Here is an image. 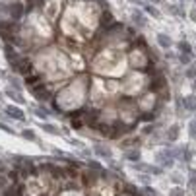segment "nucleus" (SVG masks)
Wrapping results in <instances>:
<instances>
[{
  "mask_svg": "<svg viewBox=\"0 0 196 196\" xmlns=\"http://www.w3.org/2000/svg\"><path fill=\"white\" fill-rule=\"evenodd\" d=\"M155 157H157V163H159V165H163V167H173V163H175V154H173V150H171V148H167V150H159Z\"/></svg>",
  "mask_w": 196,
  "mask_h": 196,
  "instance_id": "obj_1",
  "label": "nucleus"
},
{
  "mask_svg": "<svg viewBox=\"0 0 196 196\" xmlns=\"http://www.w3.org/2000/svg\"><path fill=\"white\" fill-rule=\"evenodd\" d=\"M6 115L12 117V119H16V120H24V119H25L24 111H21L20 107H14V105H8V107H6Z\"/></svg>",
  "mask_w": 196,
  "mask_h": 196,
  "instance_id": "obj_2",
  "label": "nucleus"
},
{
  "mask_svg": "<svg viewBox=\"0 0 196 196\" xmlns=\"http://www.w3.org/2000/svg\"><path fill=\"white\" fill-rule=\"evenodd\" d=\"M157 43H159V47L161 49H171L173 47V41L169 35H165V33H157Z\"/></svg>",
  "mask_w": 196,
  "mask_h": 196,
  "instance_id": "obj_3",
  "label": "nucleus"
},
{
  "mask_svg": "<svg viewBox=\"0 0 196 196\" xmlns=\"http://www.w3.org/2000/svg\"><path fill=\"white\" fill-rule=\"evenodd\" d=\"M132 20H134V24H136L138 27H144V25H146V18H144V14H142L140 10H134Z\"/></svg>",
  "mask_w": 196,
  "mask_h": 196,
  "instance_id": "obj_4",
  "label": "nucleus"
},
{
  "mask_svg": "<svg viewBox=\"0 0 196 196\" xmlns=\"http://www.w3.org/2000/svg\"><path fill=\"white\" fill-rule=\"evenodd\" d=\"M10 12H12V18L14 20H20L21 14H24V6H21V4H12L10 6Z\"/></svg>",
  "mask_w": 196,
  "mask_h": 196,
  "instance_id": "obj_5",
  "label": "nucleus"
},
{
  "mask_svg": "<svg viewBox=\"0 0 196 196\" xmlns=\"http://www.w3.org/2000/svg\"><path fill=\"white\" fill-rule=\"evenodd\" d=\"M95 154L101 155V157H111V150H109L107 146H101V144H97V146H95Z\"/></svg>",
  "mask_w": 196,
  "mask_h": 196,
  "instance_id": "obj_6",
  "label": "nucleus"
},
{
  "mask_svg": "<svg viewBox=\"0 0 196 196\" xmlns=\"http://www.w3.org/2000/svg\"><path fill=\"white\" fill-rule=\"evenodd\" d=\"M177 136H179V126L173 124V126L169 128V132H167V140H169V142H175Z\"/></svg>",
  "mask_w": 196,
  "mask_h": 196,
  "instance_id": "obj_7",
  "label": "nucleus"
},
{
  "mask_svg": "<svg viewBox=\"0 0 196 196\" xmlns=\"http://www.w3.org/2000/svg\"><path fill=\"white\" fill-rule=\"evenodd\" d=\"M185 105H186V111H196V97L194 95H188L185 99Z\"/></svg>",
  "mask_w": 196,
  "mask_h": 196,
  "instance_id": "obj_8",
  "label": "nucleus"
},
{
  "mask_svg": "<svg viewBox=\"0 0 196 196\" xmlns=\"http://www.w3.org/2000/svg\"><path fill=\"white\" fill-rule=\"evenodd\" d=\"M126 159L128 161H140V151L138 150H130V151H126Z\"/></svg>",
  "mask_w": 196,
  "mask_h": 196,
  "instance_id": "obj_9",
  "label": "nucleus"
},
{
  "mask_svg": "<svg viewBox=\"0 0 196 196\" xmlns=\"http://www.w3.org/2000/svg\"><path fill=\"white\" fill-rule=\"evenodd\" d=\"M188 136H190L192 140L196 138V119H192L190 122H188Z\"/></svg>",
  "mask_w": 196,
  "mask_h": 196,
  "instance_id": "obj_10",
  "label": "nucleus"
},
{
  "mask_svg": "<svg viewBox=\"0 0 196 196\" xmlns=\"http://www.w3.org/2000/svg\"><path fill=\"white\" fill-rule=\"evenodd\" d=\"M6 93H8V95H10L14 101H18V103H24V97H20V93H18L16 89H10V88H8V91H6Z\"/></svg>",
  "mask_w": 196,
  "mask_h": 196,
  "instance_id": "obj_11",
  "label": "nucleus"
},
{
  "mask_svg": "<svg viewBox=\"0 0 196 196\" xmlns=\"http://www.w3.org/2000/svg\"><path fill=\"white\" fill-rule=\"evenodd\" d=\"M35 115H37V117H39V119H47V117H49V113H47V109H45V107H41V105H39L37 109H35Z\"/></svg>",
  "mask_w": 196,
  "mask_h": 196,
  "instance_id": "obj_12",
  "label": "nucleus"
},
{
  "mask_svg": "<svg viewBox=\"0 0 196 196\" xmlns=\"http://www.w3.org/2000/svg\"><path fill=\"white\" fill-rule=\"evenodd\" d=\"M179 49L183 50L185 54H192V49H190V45H188L186 41H183V43H179Z\"/></svg>",
  "mask_w": 196,
  "mask_h": 196,
  "instance_id": "obj_13",
  "label": "nucleus"
},
{
  "mask_svg": "<svg viewBox=\"0 0 196 196\" xmlns=\"http://www.w3.org/2000/svg\"><path fill=\"white\" fill-rule=\"evenodd\" d=\"M146 12L150 14L151 18H159V10L155 8V6H146Z\"/></svg>",
  "mask_w": 196,
  "mask_h": 196,
  "instance_id": "obj_14",
  "label": "nucleus"
},
{
  "mask_svg": "<svg viewBox=\"0 0 196 196\" xmlns=\"http://www.w3.org/2000/svg\"><path fill=\"white\" fill-rule=\"evenodd\" d=\"M111 21H113V16L109 12H105L103 16H101V25H107V24H111Z\"/></svg>",
  "mask_w": 196,
  "mask_h": 196,
  "instance_id": "obj_15",
  "label": "nucleus"
},
{
  "mask_svg": "<svg viewBox=\"0 0 196 196\" xmlns=\"http://www.w3.org/2000/svg\"><path fill=\"white\" fill-rule=\"evenodd\" d=\"M148 171L151 173V175H161V167H155V165H148Z\"/></svg>",
  "mask_w": 196,
  "mask_h": 196,
  "instance_id": "obj_16",
  "label": "nucleus"
},
{
  "mask_svg": "<svg viewBox=\"0 0 196 196\" xmlns=\"http://www.w3.org/2000/svg\"><path fill=\"white\" fill-rule=\"evenodd\" d=\"M43 130H45V132H49V134H59V130H56L53 124H43Z\"/></svg>",
  "mask_w": 196,
  "mask_h": 196,
  "instance_id": "obj_17",
  "label": "nucleus"
},
{
  "mask_svg": "<svg viewBox=\"0 0 196 196\" xmlns=\"http://www.w3.org/2000/svg\"><path fill=\"white\" fill-rule=\"evenodd\" d=\"M10 84H12V88L16 89V91H20V89H21V84L18 82V78H10Z\"/></svg>",
  "mask_w": 196,
  "mask_h": 196,
  "instance_id": "obj_18",
  "label": "nucleus"
},
{
  "mask_svg": "<svg viewBox=\"0 0 196 196\" xmlns=\"http://www.w3.org/2000/svg\"><path fill=\"white\" fill-rule=\"evenodd\" d=\"M190 56H192V54H185V53H183V54L179 56V60H181V64H188V62H190Z\"/></svg>",
  "mask_w": 196,
  "mask_h": 196,
  "instance_id": "obj_19",
  "label": "nucleus"
},
{
  "mask_svg": "<svg viewBox=\"0 0 196 196\" xmlns=\"http://www.w3.org/2000/svg\"><path fill=\"white\" fill-rule=\"evenodd\" d=\"M183 159H185L186 163H190V159H192V151H190V148H185V157H183Z\"/></svg>",
  "mask_w": 196,
  "mask_h": 196,
  "instance_id": "obj_20",
  "label": "nucleus"
},
{
  "mask_svg": "<svg viewBox=\"0 0 196 196\" xmlns=\"http://www.w3.org/2000/svg\"><path fill=\"white\" fill-rule=\"evenodd\" d=\"M171 196H185V192H183V188H181V186H175L171 190Z\"/></svg>",
  "mask_w": 196,
  "mask_h": 196,
  "instance_id": "obj_21",
  "label": "nucleus"
},
{
  "mask_svg": "<svg viewBox=\"0 0 196 196\" xmlns=\"http://www.w3.org/2000/svg\"><path fill=\"white\" fill-rule=\"evenodd\" d=\"M186 76H188V78H196V64H194L192 68H188V70H186Z\"/></svg>",
  "mask_w": 196,
  "mask_h": 196,
  "instance_id": "obj_22",
  "label": "nucleus"
},
{
  "mask_svg": "<svg viewBox=\"0 0 196 196\" xmlns=\"http://www.w3.org/2000/svg\"><path fill=\"white\" fill-rule=\"evenodd\" d=\"M24 136L27 140H35V132H31V130H24Z\"/></svg>",
  "mask_w": 196,
  "mask_h": 196,
  "instance_id": "obj_23",
  "label": "nucleus"
},
{
  "mask_svg": "<svg viewBox=\"0 0 196 196\" xmlns=\"http://www.w3.org/2000/svg\"><path fill=\"white\" fill-rule=\"evenodd\" d=\"M88 165H89V167H93V169H97V171H103V167H101L97 161H88Z\"/></svg>",
  "mask_w": 196,
  "mask_h": 196,
  "instance_id": "obj_24",
  "label": "nucleus"
},
{
  "mask_svg": "<svg viewBox=\"0 0 196 196\" xmlns=\"http://www.w3.org/2000/svg\"><path fill=\"white\" fill-rule=\"evenodd\" d=\"M18 194H20V192H18V190H14V188H8V190L4 192V196H18Z\"/></svg>",
  "mask_w": 196,
  "mask_h": 196,
  "instance_id": "obj_25",
  "label": "nucleus"
},
{
  "mask_svg": "<svg viewBox=\"0 0 196 196\" xmlns=\"http://www.w3.org/2000/svg\"><path fill=\"white\" fill-rule=\"evenodd\" d=\"M0 128H2L4 132H10V134H14V130H12L10 126H6V124H2V122H0Z\"/></svg>",
  "mask_w": 196,
  "mask_h": 196,
  "instance_id": "obj_26",
  "label": "nucleus"
},
{
  "mask_svg": "<svg viewBox=\"0 0 196 196\" xmlns=\"http://www.w3.org/2000/svg\"><path fill=\"white\" fill-rule=\"evenodd\" d=\"M72 126H74V128H82V122H80V120H74V122H72Z\"/></svg>",
  "mask_w": 196,
  "mask_h": 196,
  "instance_id": "obj_27",
  "label": "nucleus"
},
{
  "mask_svg": "<svg viewBox=\"0 0 196 196\" xmlns=\"http://www.w3.org/2000/svg\"><path fill=\"white\" fill-rule=\"evenodd\" d=\"M171 179H173V183H181V177L179 175H171Z\"/></svg>",
  "mask_w": 196,
  "mask_h": 196,
  "instance_id": "obj_28",
  "label": "nucleus"
},
{
  "mask_svg": "<svg viewBox=\"0 0 196 196\" xmlns=\"http://www.w3.org/2000/svg\"><path fill=\"white\" fill-rule=\"evenodd\" d=\"M190 20H194V21H196V10H192V12H190Z\"/></svg>",
  "mask_w": 196,
  "mask_h": 196,
  "instance_id": "obj_29",
  "label": "nucleus"
},
{
  "mask_svg": "<svg viewBox=\"0 0 196 196\" xmlns=\"http://www.w3.org/2000/svg\"><path fill=\"white\" fill-rule=\"evenodd\" d=\"M151 2H159V0H151Z\"/></svg>",
  "mask_w": 196,
  "mask_h": 196,
  "instance_id": "obj_30",
  "label": "nucleus"
},
{
  "mask_svg": "<svg viewBox=\"0 0 196 196\" xmlns=\"http://www.w3.org/2000/svg\"><path fill=\"white\" fill-rule=\"evenodd\" d=\"M27 2H29V4H31V2H33V0H27Z\"/></svg>",
  "mask_w": 196,
  "mask_h": 196,
  "instance_id": "obj_31",
  "label": "nucleus"
},
{
  "mask_svg": "<svg viewBox=\"0 0 196 196\" xmlns=\"http://www.w3.org/2000/svg\"><path fill=\"white\" fill-rule=\"evenodd\" d=\"M132 2H134V0H132ZM138 2H140V4H142V0H138Z\"/></svg>",
  "mask_w": 196,
  "mask_h": 196,
  "instance_id": "obj_32",
  "label": "nucleus"
},
{
  "mask_svg": "<svg viewBox=\"0 0 196 196\" xmlns=\"http://www.w3.org/2000/svg\"><path fill=\"white\" fill-rule=\"evenodd\" d=\"M194 89H196V82H194Z\"/></svg>",
  "mask_w": 196,
  "mask_h": 196,
  "instance_id": "obj_33",
  "label": "nucleus"
},
{
  "mask_svg": "<svg viewBox=\"0 0 196 196\" xmlns=\"http://www.w3.org/2000/svg\"><path fill=\"white\" fill-rule=\"evenodd\" d=\"M181 2H185V0H181Z\"/></svg>",
  "mask_w": 196,
  "mask_h": 196,
  "instance_id": "obj_34",
  "label": "nucleus"
},
{
  "mask_svg": "<svg viewBox=\"0 0 196 196\" xmlns=\"http://www.w3.org/2000/svg\"><path fill=\"white\" fill-rule=\"evenodd\" d=\"M194 2H196V0H194Z\"/></svg>",
  "mask_w": 196,
  "mask_h": 196,
  "instance_id": "obj_35",
  "label": "nucleus"
}]
</instances>
